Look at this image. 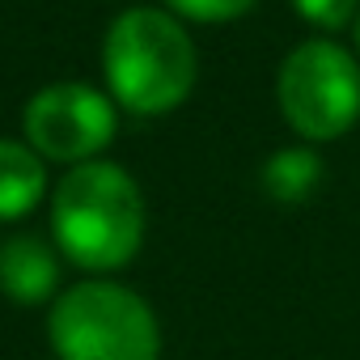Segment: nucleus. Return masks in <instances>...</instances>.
Wrapping results in <instances>:
<instances>
[{"instance_id": "1", "label": "nucleus", "mask_w": 360, "mask_h": 360, "mask_svg": "<svg viewBox=\"0 0 360 360\" xmlns=\"http://www.w3.org/2000/svg\"><path fill=\"white\" fill-rule=\"evenodd\" d=\"M148 212L140 183L115 161L72 165L51 191V238L56 250L89 271L106 276L127 267L144 246Z\"/></svg>"}, {"instance_id": "2", "label": "nucleus", "mask_w": 360, "mask_h": 360, "mask_svg": "<svg viewBox=\"0 0 360 360\" xmlns=\"http://www.w3.org/2000/svg\"><path fill=\"white\" fill-rule=\"evenodd\" d=\"M102 72L119 110L157 119L191 98L200 60L187 26L169 9H127L106 30Z\"/></svg>"}, {"instance_id": "3", "label": "nucleus", "mask_w": 360, "mask_h": 360, "mask_svg": "<svg viewBox=\"0 0 360 360\" xmlns=\"http://www.w3.org/2000/svg\"><path fill=\"white\" fill-rule=\"evenodd\" d=\"M47 343L56 360H161V322L136 288L98 276L51 301Z\"/></svg>"}, {"instance_id": "4", "label": "nucleus", "mask_w": 360, "mask_h": 360, "mask_svg": "<svg viewBox=\"0 0 360 360\" xmlns=\"http://www.w3.org/2000/svg\"><path fill=\"white\" fill-rule=\"evenodd\" d=\"M276 102L284 123L314 144L339 140L360 123V64L330 39L297 43L276 72Z\"/></svg>"}, {"instance_id": "5", "label": "nucleus", "mask_w": 360, "mask_h": 360, "mask_svg": "<svg viewBox=\"0 0 360 360\" xmlns=\"http://www.w3.org/2000/svg\"><path fill=\"white\" fill-rule=\"evenodd\" d=\"M22 127H26V144L43 161H60L72 169L106 153L119 127V106L110 94L85 81H56L26 102Z\"/></svg>"}, {"instance_id": "6", "label": "nucleus", "mask_w": 360, "mask_h": 360, "mask_svg": "<svg viewBox=\"0 0 360 360\" xmlns=\"http://www.w3.org/2000/svg\"><path fill=\"white\" fill-rule=\"evenodd\" d=\"M60 288V250L34 233L0 242V292L13 305H47Z\"/></svg>"}, {"instance_id": "7", "label": "nucleus", "mask_w": 360, "mask_h": 360, "mask_svg": "<svg viewBox=\"0 0 360 360\" xmlns=\"http://www.w3.org/2000/svg\"><path fill=\"white\" fill-rule=\"evenodd\" d=\"M43 200H47V161L22 140H0V225L30 217Z\"/></svg>"}, {"instance_id": "8", "label": "nucleus", "mask_w": 360, "mask_h": 360, "mask_svg": "<svg viewBox=\"0 0 360 360\" xmlns=\"http://www.w3.org/2000/svg\"><path fill=\"white\" fill-rule=\"evenodd\" d=\"M322 174H326V169H322V157H318L314 148L297 144V148H276V153L263 161L259 183H263L267 200H276V204H284V208H297V204H305V200L318 191Z\"/></svg>"}, {"instance_id": "9", "label": "nucleus", "mask_w": 360, "mask_h": 360, "mask_svg": "<svg viewBox=\"0 0 360 360\" xmlns=\"http://www.w3.org/2000/svg\"><path fill=\"white\" fill-rule=\"evenodd\" d=\"M178 22H200V26H221L246 18L259 0H165Z\"/></svg>"}, {"instance_id": "10", "label": "nucleus", "mask_w": 360, "mask_h": 360, "mask_svg": "<svg viewBox=\"0 0 360 360\" xmlns=\"http://www.w3.org/2000/svg\"><path fill=\"white\" fill-rule=\"evenodd\" d=\"M292 9L318 30H343L347 22H356L360 0H292Z\"/></svg>"}, {"instance_id": "11", "label": "nucleus", "mask_w": 360, "mask_h": 360, "mask_svg": "<svg viewBox=\"0 0 360 360\" xmlns=\"http://www.w3.org/2000/svg\"><path fill=\"white\" fill-rule=\"evenodd\" d=\"M356 47H360V13H356Z\"/></svg>"}]
</instances>
